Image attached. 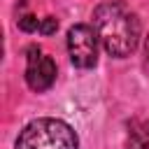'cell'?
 Segmentation results:
<instances>
[{
    "label": "cell",
    "instance_id": "obj_1",
    "mask_svg": "<svg viewBox=\"0 0 149 149\" xmlns=\"http://www.w3.org/2000/svg\"><path fill=\"white\" fill-rule=\"evenodd\" d=\"M93 30L105 51L114 58L130 56L140 44V19L119 0L100 2L93 9Z\"/></svg>",
    "mask_w": 149,
    "mask_h": 149
},
{
    "label": "cell",
    "instance_id": "obj_2",
    "mask_svg": "<svg viewBox=\"0 0 149 149\" xmlns=\"http://www.w3.org/2000/svg\"><path fill=\"white\" fill-rule=\"evenodd\" d=\"M14 149H79V137L61 119H35L16 137Z\"/></svg>",
    "mask_w": 149,
    "mask_h": 149
},
{
    "label": "cell",
    "instance_id": "obj_3",
    "mask_svg": "<svg viewBox=\"0 0 149 149\" xmlns=\"http://www.w3.org/2000/svg\"><path fill=\"white\" fill-rule=\"evenodd\" d=\"M68 54L74 68L88 70L98 63V35L91 26L77 23L68 30Z\"/></svg>",
    "mask_w": 149,
    "mask_h": 149
},
{
    "label": "cell",
    "instance_id": "obj_4",
    "mask_svg": "<svg viewBox=\"0 0 149 149\" xmlns=\"http://www.w3.org/2000/svg\"><path fill=\"white\" fill-rule=\"evenodd\" d=\"M26 84L42 93L47 88H51V84L56 81V63L49 54H44L40 47H28L26 51Z\"/></svg>",
    "mask_w": 149,
    "mask_h": 149
},
{
    "label": "cell",
    "instance_id": "obj_5",
    "mask_svg": "<svg viewBox=\"0 0 149 149\" xmlns=\"http://www.w3.org/2000/svg\"><path fill=\"white\" fill-rule=\"evenodd\" d=\"M126 147L128 149H149V121L130 119L126 126Z\"/></svg>",
    "mask_w": 149,
    "mask_h": 149
},
{
    "label": "cell",
    "instance_id": "obj_6",
    "mask_svg": "<svg viewBox=\"0 0 149 149\" xmlns=\"http://www.w3.org/2000/svg\"><path fill=\"white\" fill-rule=\"evenodd\" d=\"M40 19L37 16H33V14H23L21 19H19V28L21 30H26V33H33V30H40Z\"/></svg>",
    "mask_w": 149,
    "mask_h": 149
},
{
    "label": "cell",
    "instance_id": "obj_7",
    "mask_svg": "<svg viewBox=\"0 0 149 149\" xmlns=\"http://www.w3.org/2000/svg\"><path fill=\"white\" fill-rule=\"evenodd\" d=\"M56 30H58V21H56L54 16L42 19V23H40V33H42V35H54Z\"/></svg>",
    "mask_w": 149,
    "mask_h": 149
},
{
    "label": "cell",
    "instance_id": "obj_8",
    "mask_svg": "<svg viewBox=\"0 0 149 149\" xmlns=\"http://www.w3.org/2000/svg\"><path fill=\"white\" fill-rule=\"evenodd\" d=\"M144 58H147V63H149V37H147V42H144Z\"/></svg>",
    "mask_w": 149,
    "mask_h": 149
}]
</instances>
